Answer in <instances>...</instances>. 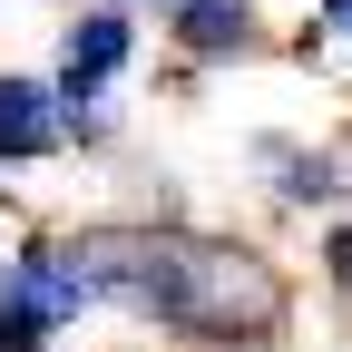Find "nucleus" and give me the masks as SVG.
<instances>
[{
  "label": "nucleus",
  "mask_w": 352,
  "mask_h": 352,
  "mask_svg": "<svg viewBox=\"0 0 352 352\" xmlns=\"http://www.w3.org/2000/svg\"><path fill=\"white\" fill-rule=\"evenodd\" d=\"M69 274L88 303H118L138 323H166L196 352H264L284 333L294 294L245 235H206V226H78L59 235Z\"/></svg>",
  "instance_id": "nucleus-1"
},
{
  "label": "nucleus",
  "mask_w": 352,
  "mask_h": 352,
  "mask_svg": "<svg viewBox=\"0 0 352 352\" xmlns=\"http://www.w3.org/2000/svg\"><path fill=\"white\" fill-rule=\"evenodd\" d=\"M138 59V20L127 10H78L69 20V39H59V108H69V138H108V118H98V98H108V78Z\"/></svg>",
  "instance_id": "nucleus-2"
},
{
  "label": "nucleus",
  "mask_w": 352,
  "mask_h": 352,
  "mask_svg": "<svg viewBox=\"0 0 352 352\" xmlns=\"http://www.w3.org/2000/svg\"><path fill=\"white\" fill-rule=\"evenodd\" d=\"M0 303H10L30 333H59V323H78V314H88V284L69 274L59 235H30L10 264H0Z\"/></svg>",
  "instance_id": "nucleus-3"
},
{
  "label": "nucleus",
  "mask_w": 352,
  "mask_h": 352,
  "mask_svg": "<svg viewBox=\"0 0 352 352\" xmlns=\"http://www.w3.org/2000/svg\"><path fill=\"white\" fill-rule=\"evenodd\" d=\"M59 147H69V108H59V88L0 69V166H30V157H59Z\"/></svg>",
  "instance_id": "nucleus-4"
},
{
  "label": "nucleus",
  "mask_w": 352,
  "mask_h": 352,
  "mask_svg": "<svg viewBox=\"0 0 352 352\" xmlns=\"http://www.w3.org/2000/svg\"><path fill=\"white\" fill-rule=\"evenodd\" d=\"M118 10H157L196 59H245L254 50V0H118Z\"/></svg>",
  "instance_id": "nucleus-5"
},
{
  "label": "nucleus",
  "mask_w": 352,
  "mask_h": 352,
  "mask_svg": "<svg viewBox=\"0 0 352 352\" xmlns=\"http://www.w3.org/2000/svg\"><path fill=\"white\" fill-rule=\"evenodd\" d=\"M254 157H264V176H274L284 206H333V196H342V157H333V147H284V138H264Z\"/></svg>",
  "instance_id": "nucleus-6"
},
{
  "label": "nucleus",
  "mask_w": 352,
  "mask_h": 352,
  "mask_svg": "<svg viewBox=\"0 0 352 352\" xmlns=\"http://www.w3.org/2000/svg\"><path fill=\"white\" fill-rule=\"evenodd\" d=\"M323 274H333V284L352 294V215H342V226H333V235H323Z\"/></svg>",
  "instance_id": "nucleus-7"
},
{
  "label": "nucleus",
  "mask_w": 352,
  "mask_h": 352,
  "mask_svg": "<svg viewBox=\"0 0 352 352\" xmlns=\"http://www.w3.org/2000/svg\"><path fill=\"white\" fill-rule=\"evenodd\" d=\"M39 342H50V333H30V323L10 314V303H0V352H39Z\"/></svg>",
  "instance_id": "nucleus-8"
},
{
  "label": "nucleus",
  "mask_w": 352,
  "mask_h": 352,
  "mask_svg": "<svg viewBox=\"0 0 352 352\" xmlns=\"http://www.w3.org/2000/svg\"><path fill=\"white\" fill-rule=\"evenodd\" d=\"M323 30H333V39H352V0H323Z\"/></svg>",
  "instance_id": "nucleus-9"
}]
</instances>
